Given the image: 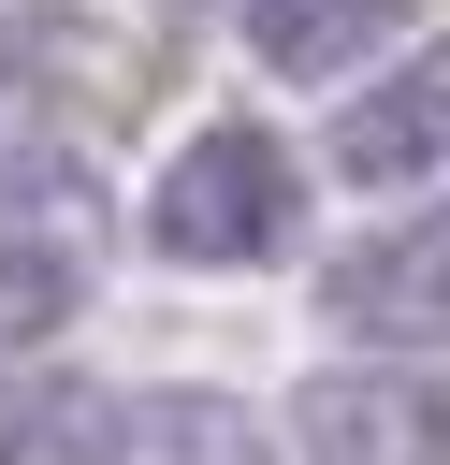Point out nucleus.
<instances>
[{
    "label": "nucleus",
    "instance_id": "4",
    "mask_svg": "<svg viewBox=\"0 0 450 465\" xmlns=\"http://www.w3.org/2000/svg\"><path fill=\"white\" fill-rule=\"evenodd\" d=\"M305 465H450V378L348 363L305 392Z\"/></svg>",
    "mask_w": 450,
    "mask_h": 465
},
{
    "label": "nucleus",
    "instance_id": "3",
    "mask_svg": "<svg viewBox=\"0 0 450 465\" xmlns=\"http://www.w3.org/2000/svg\"><path fill=\"white\" fill-rule=\"evenodd\" d=\"M319 305H334L348 334H377V349H450V203L363 232V247L319 276Z\"/></svg>",
    "mask_w": 450,
    "mask_h": 465
},
{
    "label": "nucleus",
    "instance_id": "2",
    "mask_svg": "<svg viewBox=\"0 0 450 465\" xmlns=\"http://www.w3.org/2000/svg\"><path fill=\"white\" fill-rule=\"evenodd\" d=\"M87 247H102V189L73 160H0V349H44L87 305Z\"/></svg>",
    "mask_w": 450,
    "mask_h": 465
},
{
    "label": "nucleus",
    "instance_id": "7",
    "mask_svg": "<svg viewBox=\"0 0 450 465\" xmlns=\"http://www.w3.org/2000/svg\"><path fill=\"white\" fill-rule=\"evenodd\" d=\"M392 15H406V0H232V29H247L276 73H348Z\"/></svg>",
    "mask_w": 450,
    "mask_h": 465
},
{
    "label": "nucleus",
    "instance_id": "6",
    "mask_svg": "<svg viewBox=\"0 0 450 465\" xmlns=\"http://www.w3.org/2000/svg\"><path fill=\"white\" fill-rule=\"evenodd\" d=\"M102 465H276V450H261V421L218 407V392H145V407H116Z\"/></svg>",
    "mask_w": 450,
    "mask_h": 465
},
{
    "label": "nucleus",
    "instance_id": "1",
    "mask_svg": "<svg viewBox=\"0 0 450 465\" xmlns=\"http://www.w3.org/2000/svg\"><path fill=\"white\" fill-rule=\"evenodd\" d=\"M160 247L174 262H276L290 247V218H305V174H290V145L276 131H247V116H218V131H189L174 145V174H160Z\"/></svg>",
    "mask_w": 450,
    "mask_h": 465
},
{
    "label": "nucleus",
    "instance_id": "5",
    "mask_svg": "<svg viewBox=\"0 0 450 465\" xmlns=\"http://www.w3.org/2000/svg\"><path fill=\"white\" fill-rule=\"evenodd\" d=\"M435 160H450V29L406 44L377 87H348V116H334V174L348 189H406Z\"/></svg>",
    "mask_w": 450,
    "mask_h": 465
}]
</instances>
